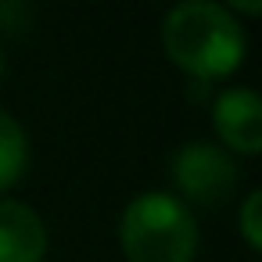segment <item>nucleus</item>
<instances>
[{
    "instance_id": "nucleus-4",
    "label": "nucleus",
    "mask_w": 262,
    "mask_h": 262,
    "mask_svg": "<svg viewBox=\"0 0 262 262\" xmlns=\"http://www.w3.org/2000/svg\"><path fill=\"white\" fill-rule=\"evenodd\" d=\"M212 126L230 155H258L262 151V101L248 86H230L212 104Z\"/></svg>"
},
{
    "instance_id": "nucleus-8",
    "label": "nucleus",
    "mask_w": 262,
    "mask_h": 262,
    "mask_svg": "<svg viewBox=\"0 0 262 262\" xmlns=\"http://www.w3.org/2000/svg\"><path fill=\"white\" fill-rule=\"evenodd\" d=\"M0 72H4V54H0Z\"/></svg>"
},
{
    "instance_id": "nucleus-2",
    "label": "nucleus",
    "mask_w": 262,
    "mask_h": 262,
    "mask_svg": "<svg viewBox=\"0 0 262 262\" xmlns=\"http://www.w3.org/2000/svg\"><path fill=\"white\" fill-rule=\"evenodd\" d=\"M119 244L129 262H194L198 219L176 194L147 190L126 205Z\"/></svg>"
},
{
    "instance_id": "nucleus-6",
    "label": "nucleus",
    "mask_w": 262,
    "mask_h": 262,
    "mask_svg": "<svg viewBox=\"0 0 262 262\" xmlns=\"http://www.w3.org/2000/svg\"><path fill=\"white\" fill-rule=\"evenodd\" d=\"M26 165H29V137L15 115L0 112V190L15 187Z\"/></svg>"
},
{
    "instance_id": "nucleus-1",
    "label": "nucleus",
    "mask_w": 262,
    "mask_h": 262,
    "mask_svg": "<svg viewBox=\"0 0 262 262\" xmlns=\"http://www.w3.org/2000/svg\"><path fill=\"white\" fill-rule=\"evenodd\" d=\"M162 43L176 69L194 79H226L244 61L241 22L212 0L176 4L162 22Z\"/></svg>"
},
{
    "instance_id": "nucleus-5",
    "label": "nucleus",
    "mask_w": 262,
    "mask_h": 262,
    "mask_svg": "<svg viewBox=\"0 0 262 262\" xmlns=\"http://www.w3.org/2000/svg\"><path fill=\"white\" fill-rule=\"evenodd\" d=\"M47 258V226L40 212L22 201H0V262H43Z\"/></svg>"
},
{
    "instance_id": "nucleus-3",
    "label": "nucleus",
    "mask_w": 262,
    "mask_h": 262,
    "mask_svg": "<svg viewBox=\"0 0 262 262\" xmlns=\"http://www.w3.org/2000/svg\"><path fill=\"white\" fill-rule=\"evenodd\" d=\"M237 180H241V169L233 155L223 151L219 144L190 140L172 155V183L187 201L219 205L237 190Z\"/></svg>"
},
{
    "instance_id": "nucleus-7",
    "label": "nucleus",
    "mask_w": 262,
    "mask_h": 262,
    "mask_svg": "<svg viewBox=\"0 0 262 262\" xmlns=\"http://www.w3.org/2000/svg\"><path fill=\"white\" fill-rule=\"evenodd\" d=\"M258 212H262V190H251L241 205V233H244L251 251L262 248V215Z\"/></svg>"
}]
</instances>
